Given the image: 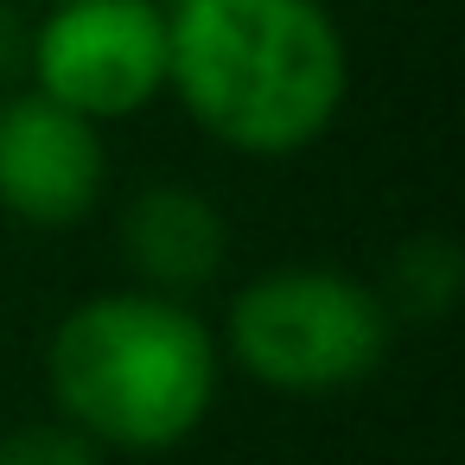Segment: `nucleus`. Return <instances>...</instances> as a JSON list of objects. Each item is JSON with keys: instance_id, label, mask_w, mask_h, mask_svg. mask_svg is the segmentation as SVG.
I'll list each match as a JSON object with an SVG mask.
<instances>
[{"instance_id": "f257e3e1", "label": "nucleus", "mask_w": 465, "mask_h": 465, "mask_svg": "<svg viewBox=\"0 0 465 465\" xmlns=\"http://www.w3.org/2000/svg\"><path fill=\"white\" fill-rule=\"evenodd\" d=\"M166 20V90L217 147L287 160L338 122L351 64L319 0H185Z\"/></svg>"}, {"instance_id": "f03ea898", "label": "nucleus", "mask_w": 465, "mask_h": 465, "mask_svg": "<svg viewBox=\"0 0 465 465\" xmlns=\"http://www.w3.org/2000/svg\"><path fill=\"white\" fill-rule=\"evenodd\" d=\"M45 376L77 433L103 452L153 459L204 427L223 389V351L192 300L115 287L58 319Z\"/></svg>"}, {"instance_id": "7ed1b4c3", "label": "nucleus", "mask_w": 465, "mask_h": 465, "mask_svg": "<svg viewBox=\"0 0 465 465\" xmlns=\"http://www.w3.org/2000/svg\"><path fill=\"white\" fill-rule=\"evenodd\" d=\"M389 338L382 287L331 262H281L236 287L217 351L274 395H338L382 370Z\"/></svg>"}, {"instance_id": "20e7f679", "label": "nucleus", "mask_w": 465, "mask_h": 465, "mask_svg": "<svg viewBox=\"0 0 465 465\" xmlns=\"http://www.w3.org/2000/svg\"><path fill=\"white\" fill-rule=\"evenodd\" d=\"M173 20L160 0H58L26 33V77L39 96L90 115L96 128L128 122L166 96Z\"/></svg>"}, {"instance_id": "39448f33", "label": "nucleus", "mask_w": 465, "mask_h": 465, "mask_svg": "<svg viewBox=\"0 0 465 465\" xmlns=\"http://www.w3.org/2000/svg\"><path fill=\"white\" fill-rule=\"evenodd\" d=\"M103 128L39 90L0 103V211L26 230H71L103 204Z\"/></svg>"}, {"instance_id": "423d86ee", "label": "nucleus", "mask_w": 465, "mask_h": 465, "mask_svg": "<svg viewBox=\"0 0 465 465\" xmlns=\"http://www.w3.org/2000/svg\"><path fill=\"white\" fill-rule=\"evenodd\" d=\"M122 262H128L134 287L166 293V300H192L223 274L230 223L192 185H147L122 211Z\"/></svg>"}, {"instance_id": "0eeeda50", "label": "nucleus", "mask_w": 465, "mask_h": 465, "mask_svg": "<svg viewBox=\"0 0 465 465\" xmlns=\"http://www.w3.org/2000/svg\"><path fill=\"white\" fill-rule=\"evenodd\" d=\"M452 293H459V255H452V242L420 236V242H408L395 255V281H389L382 306L395 319H440L452 306Z\"/></svg>"}, {"instance_id": "6e6552de", "label": "nucleus", "mask_w": 465, "mask_h": 465, "mask_svg": "<svg viewBox=\"0 0 465 465\" xmlns=\"http://www.w3.org/2000/svg\"><path fill=\"white\" fill-rule=\"evenodd\" d=\"M0 465H103V446L71 420H26L0 433Z\"/></svg>"}, {"instance_id": "1a4fd4ad", "label": "nucleus", "mask_w": 465, "mask_h": 465, "mask_svg": "<svg viewBox=\"0 0 465 465\" xmlns=\"http://www.w3.org/2000/svg\"><path fill=\"white\" fill-rule=\"evenodd\" d=\"M26 33L33 26H14V7H0V64H7V71L14 64L26 71Z\"/></svg>"}, {"instance_id": "9d476101", "label": "nucleus", "mask_w": 465, "mask_h": 465, "mask_svg": "<svg viewBox=\"0 0 465 465\" xmlns=\"http://www.w3.org/2000/svg\"><path fill=\"white\" fill-rule=\"evenodd\" d=\"M160 7H166V14H173V7H185V0H160Z\"/></svg>"}, {"instance_id": "9b49d317", "label": "nucleus", "mask_w": 465, "mask_h": 465, "mask_svg": "<svg viewBox=\"0 0 465 465\" xmlns=\"http://www.w3.org/2000/svg\"><path fill=\"white\" fill-rule=\"evenodd\" d=\"M45 7H58V0H45Z\"/></svg>"}]
</instances>
